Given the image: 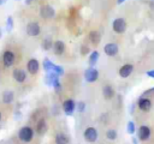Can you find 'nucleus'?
<instances>
[{
    "label": "nucleus",
    "instance_id": "f257e3e1",
    "mask_svg": "<svg viewBox=\"0 0 154 144\" xmlns=\"http://www.w3.org/2000/svg\"><path fill=\"white\" fill-rule=\"evenodd\" d=\"M42 66H43V70L47 72H53V73H57L59 77L64 74V68L59 65H55L53 64L48 58H45L43 59V62H42Z\"/></svg>",
    "mask_w": 154,
    "mask_h": 144
},
{
    "label": "nucleus",
    "instance_id": "f03ea898",
    "mask_svg": "<svg viewBox=\"0 0 154 144\" xmlns=\"http://www.w3.org/2000/svg\"><path fill=\"white\" fill-rule=\"evenodd\" d=\"M18 138L24 142V143H29L31 142V139L34 138V130L30 126H23L19 128L18 131Z\"/></svg>",
    "mask_w": 154,
    "mask_h": 144
},
{
    "label": "nucleus",
    "instance_id": "7ed1b4c3",
    "mask_svg": "<svg viewBox=\"0 0 154 144\" xmlns=\"http://www.w3.org/2000/svg\"><path fill=\"white\" fill-rule=\"evenodd\" d=\"M45 83L48 86H52L53 89H59L60 88V82H59V76L53 72H47L45 77Z\"/></svg>",
    "mask_w": 154,
    "mask_h": 144
},
{
    "label": "nucleus",
    "instance_id": "20e7f679",
    "mask_svg": "<svg viewBox=\"0 0 154 144\" xmlns=\"http://www.w3.org/2000/svg\"><path fill=\"white\" fill-rule=\"evenodd\" d=\"M25 31H26V35L30 36V37H36L40 35L41 32V28H40V24L37 22H29L26 24V28H25Z\"/></svg>",
    "mask_w": 154,
    "mask_h": 144
},
{
    "label": "nucleus",
    "instance_id": "39448f33",
    "mask_svg": "<svg viewBox=\"0 0 154 144\" xmlns=\"http://www.w3.org/2000/svg\"><path fill=\"white\" fill-rule=\"evenodd\" d=\"M40 16L43 19H52L55 16V10L51 5H48V4L42 5L40 7Z\"/></svg>",
    "mask_w": 154,
    "mask_h": 144
},
{
    "label": "nucleus",
    "instance_id": "423d86ee",
    "mask_svg": "<svg viewBox=\"0 0 154 144\" xmlns=\"http://www.w3.org/2000/svg\"><path fill=\"white\" fill-rule=\"evenodd\" d=\"M99 78V71L94 67V66H89L85 71H84V79L88 83H94L96 82Z\"/></svg>",
    "mask_w": 154,
    "mask_h": 144
},
{
    "label": "nucleus",
    "instance_id": "0eeeda50",
    "mask_svg": "<svg viewBox=\"0 0 154 144\" xmlns=\"http://www.w3.org/2000/svg\"><path fill=\"white\" fill-rule=\"evenodd\" d=\"M97 136L99 134H97L96 128L95 127H91V126L87 127L84 130V133H83V137H84L85 142H88V143H95L97 140Z\"/></svg>",
    "mask_w": 154,
    "mask_h": 144
},
{
    "label": "nucleus",
    "instance_id": "6e6552de",
    "mask_svg": "<svg viewBox=\"0 0 154 144\" xmlns=\"http://www.w3.org/2000/svg\"><path fill=\"white\" fill-rule=\"evenodd\" d=\"M112 29L116 34H123L126 30V22L123 18H116L112 22Z\"/></svg>",
    "mask_w": 154,
    "mask_h": 144
},
{
    "label": "nucleus",
    "instance_id": "1a4fd4ad",
    "mask_svg": "<svg viewBox=\"0 0 154 144\" xmlns=\"http://www.w3.org/2000/svg\"><path fill=\"white\" fill-rule=\"evenodd\" d=\"M76 110V102L72 98H67L63 102V112L65 113V115L70 116L73 114V112Z\"/></svg>",
    "mask_w": 154,
    "mask_h": 144
},
{
    "label": "nucleus",
    "instance_id": "9d476101",
    "mask_svg": "<svg viewBox=\"0 0 154 144\" xmlns=\"http://www.w3.org/2000/svg\"><path fill=\"white\" fill-rule=\"evenodd\" d=\"M150 134H152V131H150L149 126L142 125V126H140V128L137 130V138H138V140L146 142V140L149 139Z\"/></svg>",
    "mask_w": 154,
    "mask_h": 144
},
{
    "label": "nucleus",
    "instance_id": "9b49d317",
    "mask_svg": "<svg viewBox=\"0 0 154 144\" xmlns=\"http://www.w3.org/2000/svg\"><path fill=\"white\" fill-rule=\"evenodd\" d=\"M14 53L12 50H5L2 53V64L5 67H11L14 64Z\"/></svg>",
    "mask_w": 154,
    "mask_h": 144
},
{
    "label": "nucleus",
    "instance_id": "f8f14e48",
    "mask_svg": "<svg viewBox=\"0 0 154 144\" xmlns=\"http://www.w3.org/2000/svg\"><path fill=\"white\" fill-rule=\"evenodd\" d=\"M118 52H119V47L114 42H109V43L105 44V47H103V53L107 56H116L118 54Z\"/></svg>",
    "mask_w": 154,
    "mask_h": 144
},
{
    "label": "nucleus",
    "instance_id": "ddd939ff",
    "mask_svg": "<svg viewBox=\"0 0 154 144\" xmlns=\"http://www.w3.org/2000/svg\"><path fill=\"white\" fill-rule=\"evenodd\" d=\"M38 70H40V62H38V60L35 59V58H31L26 62V71L29 73H31V74H36L38 72Z\"/></svg>",
    "mask_w": 154,
    "mask_h": 144
},
{
    "label": "nucleus",
    "instance_id": "4468645a",
    "mask_svg": "<svg viewBox=\"0 0 154 144\" xmlns=\"http://www.w3.org/2000/svg\"><path fill=\"white\" fill-rule=\"evenodd\" d=\"M132 71H134V65L132 64H125L118 70V74L120 78H128V77H130Z\"/></svg>",
    "mask_w": 154,
    "mask_h": 144
},
{
    "label": "nucleus",
    "instance_id": "2eb2a0df",
    "mask_svg": "<svg viewBox=\"0 0 154 144\" xmlns=\"http://www.w3.org/2000/svg\"><path fill=\"white\" fill-rule=\"evenodd\" d=\"M137 107L142 112H149L150 108H152V101L147 97H140L137 100Z\"/></svg>",
    "mask_w": 154,
    "mask_h": 144
},
{
    "label": "nucleus",
    "instance_id": "dca6fc26",
    "mask_svg": "<svg viewBox=\"0 0 154 144\" xmlns=\"http://www.w3.org/2000/svg\"><path fill=\"white\" fill-rule=\"evenodd\" d=\"M12 77L16 82L18 83H24L25 79H26V72L22 68H14L13 72H12Z\"/></svg>",
    "mask_w": 154,
    "mask_h": 144
},
{
    "label": "nucleus",
    "instance_id": "f3484780",
    "mask_svg": "<svg viewBox=\"0 0 154 144\" xmlns=\"http://www.w3.org/2000/svg\"><path fill=\"white\" fill-rule=\"evenodd\" d=\"M53 52L55 55H61L65 52V42L61 40H58L55 42H53Z\"/></svg>",
    "mask_w": 154,
    "mask_h": 144
},
{
    "label": "nucleus",
    "instance_id": "a211bd4d",
    "mask_svg": "<svg viewBox=\"0 0 154 144\" xmlns=\"http://www.w3.org/2000/svg\"><path fill=\"white\" fill-rule=\"evenodd\" d=\"M102 95H103V98L105 100H112L114 97V95H116V91H114V89H113L112 85L106 84L102 88Z\"/></svg>",
    "mask_w": 154,
    "mask_h": 144
},
{
    "label": "nucleus",
    "instance_id": "6ab92c4d",
    "mask_svg": "<svg viewBox=\"0 0 154 144\" xmlns=\"http://www.w3.org/2000/svg\"><path fill=\"white\" fill-rule=\"evenodd\" d=\"M47 130H48L47 121H46L43 118L40 119V120L37 121V124H36V132H37L40 136H42V134H45V133L47 132Z\"/></svg>",
    "mask_w": 154,
    "mask_h": 144
},
{
    "label": "nucleus",
    "instance_id": "aec40b11",
    "mask_svg": "<svg viewBox=\"0 0 154 144\" xmlns=\"http://www.w3.org/2000/svg\"><path fill=\"white\" fill-rule=\"evenodd\" d=\"M88 37H89V41L91 42V44H94V46H97L100 43V41H101V34L99 31H96V30L90 31Z\"/></svg>",
    "mask_w": 154,
    "mask_h": 144
},
{
    "label": "nucleus",
    "instance_id": "412c9836",
    "mask_svg": "<svg viewBox=\"0 0 154 144\" xmlns=\"http://www.w3.org/2000/svg\"><path fill=\"white\" fill-rule=\"evenodd\" d=\"M13 98H14V94L12 90H5L2 92V102L5 104H10L13 102Z\"/></svg>",
    "mask_w": 154,
    "mask_h": 144
},
{
    "label": "nucleus",
    "instance_id": "4be33fe9",
    "mask_svg": "<svg viewBox=\"0 0 154 144\" xmlns=\"http://www.w3.org/2000/svg\"><path fill=\"white\" fill-rule=\"evenodd\" d=\"M54 142H55V144H69V138L66 134L59 132V133H57Z\"/></svg>",
    "mask_w": 154,
    "mask_h": 144
},
{
    "label": "nucleus",
    "instance_id": "5701e85b",
    "mask_svg": "<svg viewBox=\"0 0 154 144\" xmlns=\"http://www.w3.org/2000/svg\"><path fill=\"white\" fill-rule=\"evenodd\" d=\"M99 58H100V54H99L97 50H93V52H90V54H89V60H88L89 66H94V65L97 62Z\"/></svg>",
    "mask_w": 154,
    "mask_h": 144
},
{
    "label": "nucleus",
    "instance_id": "b1692460",
    "mask_svg": "<svg viewBox=\"0 0 154 144\" xmlns=\"http://www.w3.org/2000/svg\"><path fill=\"white\" fill-rule=\"evenodd\" d=\"M41 47H42L43 50H49V49H52V47H53V41H52V38H51V37L43 38V40H42V43H41Z\"/></svg>",
    "mask_w": 154,
    "mask_h": 144
},
{
    "label": "nucleus",
    "instance_id": "393cba45",
    "mask_svg": "<svg viewBox=\"0 0 154 144\" xmlns=\"http://www.w3.org/2000/svg\"><path fill=\"white\" fill-rule=\"evenodd\" d=\"M117 136H118V133H117V131L114 128H108L106 131V138L108 140H116L117 139Z\"/></svg>",
    "mask_w": 154,
    "mask_h": 144
},
{
    "label": "nucleus",
    "instance_id": "a878e982",
    "mask_svg": "<svg viewBox=\"0 0 154 144\" xmlns=\"http://www.w3.org/2000/svg\"><path fill=\"white\" fill-rule=\"evenodd\" d=\"M126 132L129 134H134L136 132V127H135V122L132 120H129L126 124Z\"/></svg>",
    "mask_w": 154,
    "mask_h": 144
},
{
    "label": "nucleus",
    "instance_id": "bb28decb",
    "mask_svg": "<svg viewBox=\"0 0 154 144\" xmlns=\"http://www.w3.org/2000/svg\"><path fill=\"white\" fill-rule=\"evenodd\" d=\"M5 29H6L7 32H11L12 29H13V18L11 16H8L7 19H6V28Z\"/></svg>",
    "mask_w": 154,
    "mask_h": 144
},
{
    "label": "nucleus",
    "instance_id": "cd10ccee",
    "mask_svg": "<svg viewBox=\"0 0 154 144\" xmlns=\"http://www.w3.org/2000/svg\"><path fill=\"white\" fill-rule=\"evenodd\" d=\"M85 107H87V104H85V102H84V101H79V102H77V103H76V109H77L79 113L85 112Z\"/></svg>",
    "mask_w": 154,
    "mask_h": 144
},
{
    "label": "nucleus",
    "instance_id": "c85d7f7f",
    "mask_svg": "<svg viewBox=\"0 0 154 144\" xmlns=\"http://www.w3.org/2000/svg\"><path fill=\"white\" fill-rule=\"evenodd\" d=\"M88 53H90V49H89L87 46H82V47H81V54H82V55H87Z\"/></svg>",
    "mask_w": 154,
    "mask_h": 144
},
{
    "label": "nucleus",
    "instance_id": "c756f323",
    "mask_svg": "<svg viewBox=\"0 0 154 144\" xmlns=\"http://www.w3.org/2000/svg\"><path fill=\"white\" fill-rule=\"evenodd\" d=\"M146 74H147L149 78H153V79H154V70H148V71L146 72Z\"/></svg>",
    "mask_w": 154,
    "mask_h": 144
},
{
    "label": "nucleus",
    "instance_id": "7c9ffc66",
    "mask_svg": "<svg viewBox=\"0 0 154 144\" xmlns=\"http://www.w3.org/2000/svg\"><path fill=\"white\" fill-rule=\"evenodd\" d=\"M131 140H132V144H138V138L137 137H132Z\"/></svg>",
    "mask_w": 154,
    "mask_h": 144
},
{
    "label": "nucleus",
    "instance_id": "2f4dec72",
    "mask_svg": "<svg viewBox=\"0 0 154 144\" xmlns=\"http://www.w3.org/2000/svg\"><path fill=\"white\" fill-rule=\"evenodd\" d=\"M14 118L17 119V121H19V119H20V113H19V112H16V114H14Z\"/></svg>",
    "mask_w": 154,
    "mask_h": 144
},
{
    "label": "nucleus",
    "instance_id": "473e14b6",
    "mask_svg": "<svg viewBox=\"0 0 154 144\" xmlns=\"http://www.w3.org/2000/svg\"><path fill=\"white\" fill-rule=\"evenodd\" d=\"M7 2V0H0V6H2V5H5Z\"/></svg>",
    "mask_w": 154,
    "mask_h": 144
},
{
    "label": "nucleus",
    "instance_id": "72a5a7b5",
    "mask_svg": "<svg viewBox=\"0 0 154 144\" xmlns=\"http://www.w3.org/2000/svg\"><path fill=\"white\" fill-rule=\"evenodd\" d=\"M124 1H125V0H117V2H118V4H123Z\"/></svg>",
    "mask_w": 154,
    "mask_h": 144
},
{
    "label": "nucleus",
    "instance_id": "f704fd0d",
    "mask_svg": "<svg viewBox=\"0 0 154 144\" xmlns=\"http://www.w3.org/2000/svg\"><path fill=\"white\" fill-rule=\"evenodd\" d=\"M31 1H32V0H25V4H26V5H29Z\"/></svg>",
    "mask_w": 154,
    "mask_h": 144
},
{
    "label": "nucleus",
    "instance_id": "c9c22d12",
    "mask_svg": "<svg viewBox=\"0 0 154 144\" xmlns=\"http://www.w3.org/2000/svg\"><path fill=\"white\" fill-rule=\"evenodd\" d=\"M1 37H2V29L0 28V38H1Z\"/></svg>",
    "mask_w": 154,
    "mask_h": 144
},
{
    "label": "nucleus",
    "instance_id": "e433bc0d",
    "mask_svg": "<svg viewBox=\"0 0 154 144\" xmlns=\"http://www.w3.org/2000/svg\"><path fill=\"white\" fill-rule=\"evenodd\" d=\"M0 120H1V113H0Z\"/></svg>",
    "mask_w": 154,
    "mask_h": 144
}]
</instances>
